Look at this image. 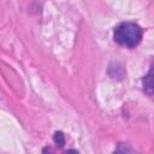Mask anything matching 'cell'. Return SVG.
<instances>
[{"label":"cell","mask_w":154,"mask_h":154,"mask_svg":"<svg viewBox=\"0 0 154 154\" xmlns=\"http://www.w3.org/2000/svg\"><path fill=\"white\" fill-rule=\"evenodd\" d=\"M142 35H143V32H142V29L140 28V25L131 23V22L119 24L113 31L114 41L117 43H119L120 46L129 47V48L136 47L141 42Z\"/></svg>","instance_id":"obj_1"},{"label":"cell","mask_w":154,"mask_h":154,"mask_svg":"<svg viewBox=\"0 0 154 154\" xmlns=\"http://www.w3.org/2000/svg\"><path fill=\"white\" fill-rule=\"evenodd\" d=\"M143 88L148 94L154 95V64L143 78Z\"/></svg>","instance_id":"obj_2"},{"label":"cell","mask_w":154,"mask_h":154,"mask_svg":"<svg viewBox=\"0 0 154 154\" xmlns=\"http://www.w3.org/2000/svg\"><path fill=\"white\" fill-rule=\"evenodd\" d=\"M54 141H55L59 146H63L64 142H65V141H64V135H63L61 132H57L55 136H54Z\"/></svg>","instance_id":"obj_3"}]
</instances>
